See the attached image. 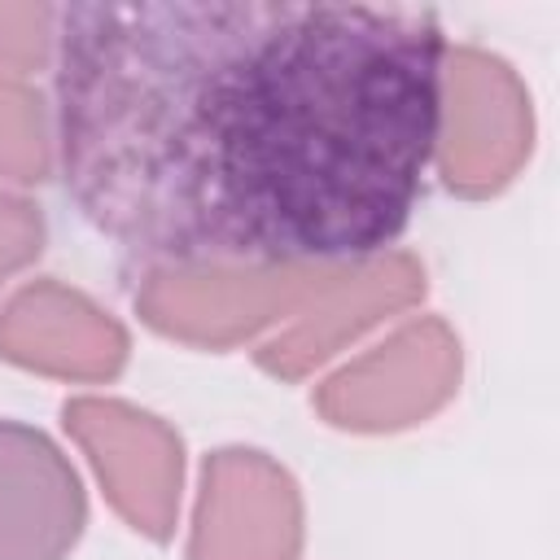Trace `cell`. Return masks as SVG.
Returning <instances> with one entry per match:
<instances>
[{
  "label": "cell",
  "mask_w": 560,
  "mask_h": 560,
  "mask_svg": "<svg viewBox=\"0 0 560 560\" xmlns=\"http://www.w3.org/2000/svg\"><path fill=\"white\" fill-rule=\"evenodd\" d=\"M57 166V127L48 101L18 74H0V179L39 184Z\"/></svg>",
  "instance_id": "30bf717a"
},
{
  "label": "cell",
  "mask_w": 560,
  "mask_h": 560,
  "mask_svg": "<svg viewBox=\"0 0 560 560\" xmlns=\"http://www.w3.org/2000/svg\"><path fill=\"white\" fill-rule=\"evenodd\" d=\"M459 337L446 319L420 315L341 363L315 389L328 424L350 433H394L429 420L459 389Z\"/></svg>",
  "instance_id": "277c9868"
},
{
  "label": "cell",
  "mask_w": 560,
  "mask_h": 560,
  "mask_svg": "<svg viewBox=\"0 0 560 560\" xmlns=\"http://www.w3.org/2000/svg\"><path fill=\"white\" fill-rule=\"evenodd\" d=\"M337 262H184L149 267L136 289L140 319L184 346L232 350L267 341Z\"/></svg>",
  "instance_id": "7a4b0ae2"
},
{
  "label": "cell",
  "mask_w": 560,
  "mask_h": 560,
  "mask_svg": "<svg viewBox=\"0 0 560 560\" xmlns=\"http://www.w3.org/2000/svg\"><path fill=\"white\" fill-rule=\"evenodd\" d=\"M302 490L262 451L228 446L201 468L188 560H298Z\"/></svg>",
  "instance_id": "52a82bcc"
},
{
  "label": "cell",
  "mask_w": 560,
  "mask_h": 560,
  "mask_svg": "<svg viewBox=\"0 0 560 560\" xmlns=\"http://www.w3.org/2000/svg\"><path fill=\"white\" fill-rule=\"evenodd\" d=\"M442 57L438 18L402 4H66L57 166L149 267L368 258L433 162Z\"/></svg>",
  "instance_id": "6da1fadb"
},
{
  "label": "cell",
  "mask_w": 560,
  "mask_h": 560,
  "mask_svg": "<svg viewBox=\"0 0 560 560\" xmlns=\"http://www.w3.org/2000/svg\"><path fill=\"white\" fill-rule=\"evenodd\" d=\"M88 525L70 455L22 420H0V560H66Z\"/></svg>",
  "instance_id": "9c48e42d"
},
{
  "label": "cell",
  "mask_w": 560,
  "mask_h": 560,
  "mask_svg": "<svg viewBox=\"0 0 560 560\" xmlns=\"http://www.w3.org/2000/svg\"><path fill=\"white\" fill-rule=\"evenodd\" d=\"M44 249V214L35 201L0 188V289L39 258Z\"/></svg>",
  "instance_id": "7c38bea8"
},
{
  "label": "cell",
  "mask_w": 560,
  "mask_h": 560,
  "mask_svg": "<svg viewBox=\"0 0 560 560\" xmlns=\"http://www.w3.org/2000/svg\"><path fill=\"white\" fill-rule=\"evenodd\" d=\"M424 298V267L402 249H381L368 258L337 262L319 289L254 346L258 368L284 381H302L341 350H350L376 324L411 311Z\"/></svg>",
  "instance_id": "8992f818"
},
{
  "label": "cell",
  "mask_w": 560,
  "mask_h": 560,
  "mask_svg": "<svg viewBox=\"0 0 560 560\" xmlns=\"http://www.w3.org/2000/svg\"><path fill=\"white\" fill-rule=\"evenodd\" d=\"M57 18L52 4H0V74L26 79L57 52Z\"/></svg>",
  "instance_id": "8fae6325"
},
{
  "label": "cell",
  "mask_w": 560,
  "mask_h": 560,
  "mask_svg": "<svg viewBox=\"0 0 560 560\" xmlns=\"http://www.w3.org/2000/svg\"><path fill=\"white\" fill-rule=\"evenodd\" d=\"M534 144V101L521 74L477 44H455L442 57L433 166L459 197L508 188Z\"/></svg>",
  "instance_id": "3957f363"
},
{
  "label": "cell",
  "mask_w": 560,
  "mask_h": 560,
  "mask_svg": "<svg viewBox=\"0 0 560 560\" xmlns=\"http://www.w3.org/2000/svg\"><path fill=\"white\" fill-rule=\"evenodd\" d=\"M122 324L61 280H31L0 306V359L52 381L101 385L127 363Z\"/></svg>",
  "instance_id": "ba28073f"
},
{
  "label": "cell",
  "mask_w": 560,
  "mask_h": 560,
  "mask_svg": "<svg viewBox=\"0 0 560 560\" xmlns=\"http://www.w3.org/2000/svg\"><path fill=\"white\" fill-rule=\"evenodd\" d=\"M66 433L88 455L109 508L144 538L166 542L179 516L184 490V442L179 433L122 398L83 394L61 407Z\"/></svg>",
  "instance_id": "5b68a950"
}]
</instances>
